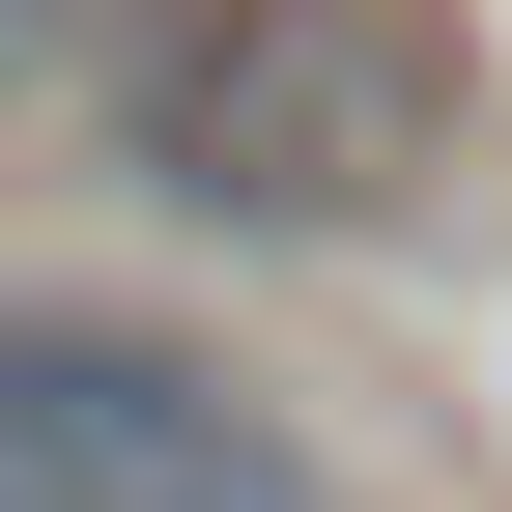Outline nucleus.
<instances>
[{"label":"nucleus","mask_w":512,"mask_h":512,"mask_svg":"<svg viewBox=\"0 0 512 512\" xmlns=\"http://www.w3.org/2000/svg\"><path fill=\"white\" fill-rule=\"evenodd\" d=\"M114 171L200 228H399L484 143V57L427 0H114Z\"/></svg>","instance_id":"1"},{"label":"nucleus","mask_w":512,"mask_h":512,"mask_svg":"<svg viewBox=\"0 0 512 512\" xmlns=\"http://www.w3.org/2000/svg\"><path fill=\"white\" fill-rule=\"evenodd\" d=\"M0 512H342V484L171 313H0Z\"/></svg>","instance_id":"2"}]
</instances>
